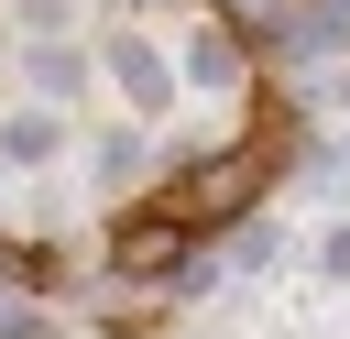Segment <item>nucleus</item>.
<instances>
[{"mask_svg": "<svg viewBox=\"0 0 350 339\" xmlns=\"http://www.w3.org/2000/svg\"><path fill=\"white\" fill-rule=\"evenodd\" d=\"M120 77H131V98H164V66H153L142 44H120Z\"/></svg>", "mask_w": 350, "mask_h": 339, "instance_id": "nucleus-1", "label": "nucleus"}]
</instances>
